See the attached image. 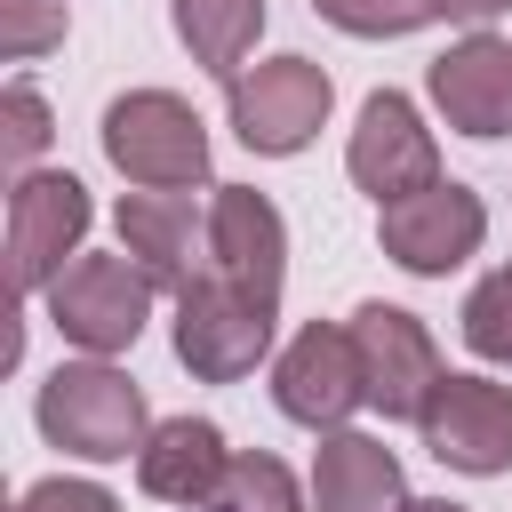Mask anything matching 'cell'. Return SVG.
<instances>
[{"label":"cell","mask_w":512,"mask_h":512,"mask_svg":"<svg viewBox=\"0 0 512 512\" xmlns=\"http://www.w3.org/2000/svg\"><path fill=\"white\" fill-rule=\"evenodd\" d=\"M32 416H40V440H48V448H64V456H80V464H128V456L152 440L144 384H136L128 368L96 360V352H80V360L48 368V384H40Z\"/></svg>","instance_id":"6da1fadb"},{"label":"cell","mask_w":512,"mask_h":512,"mask_svg":"<svg viewBox=\"0 0 512 512\" xmlns=\"http://www.w3.org/2000/svg\"><path fill=\"white\" fill-rule=\"evenodd\" d=\"M104 160L144 192L208 184V120L168 88H128L104 104Z\"/></svg>","instance_id":"7a4b0ae2"},{"label":"cell","mask_w":512,"mask_h":512,"mask_svg":"<svg viewBox=\"0 0 512 512\" xmlns=\"http://www.w3.org/2000/svg\"><path fill=\"white\" fill-rule=\"evenodd\" d=\"M152 296H160V288H152V272H144L128 248H120V256H88V248H80L40 304H48V328H56L72 352L112 360V352H128V344L144 336Z\"/></svg>","instance_id":"3957f363"},{"label":"cell","mask_w":512,"mask_h":512,"mask_svg":"<svg viewBox=\"0 0 512 512\" xmlns=\"http://www.w3.org/2000/svg\"><path fill=\"white\" fill-rule=\"evenodd\" d=\"M88 224H96V200L72 168H24L8 184V280H16V296H48L56 272L80 256Z\"/></svg>","instance_id":"277c9868"},{"label":"cell","mask_w":512,"mask_h":512,"mask_svg":"<svg viewBox=\"0 0 512 512\" xmlns=\"http://www.w3.org/2000/svg\"><path fill=\"white\" fill-rule=\"evenodd\" d=\"M232 136L264 160H296L320 128H328V104H336V80L312 64V56H272V64H248L232 88Z\"/></svg>","instance_id":"5b68a950"},{"label":"cell","mask_w":512,"mask_h":512,"mask_svg":"<svg viewBox=\"0 0 512 512\" xmlns=\"http://www.w3.org/2000/svg\"><path fill=\"white\" fill-rule=\"evenodd\" d=\"M376 240H384V256H392L400 272H416V280H448L464 256H480V240H488V208H480L472 184L432 176V184H416V192H400V200L376 208Z\"/></svg>","instance_id":"8992f818"},{"label":"cell","mask_w":512,"mask_h":512,"mask_svg":"<svg viewBox=\"0 0 512 512\" xmlns=\"http://www.w3.org/2000/svg\"><path fill=\"white\" fill-rule=\"evenodd\" d=\"M272 304L240 296L232 280L200 272L184 296H176V360L200 376V384H240L256 376V360L272 352Z\"/></svg>","instance_id":"52a82bcc"},{"label":"cell","mask_w":512,"mask_h":512,"mask_svg":"<svg viewBox=\"0 0 512 512\" xmlns=\"http://www.w3.org/2000/svg\"><path fill=\"white\" fill-rule=\"evenodd\" d=\"M272 400L288 424L304 432H344L352 408H368V368H360V344H352V320H312L296 328V344L280 352L272 368Z\"/></svg>","instance_id":"ba28073f"},{"label":"cell","mask_w":512,"mask_h":512,"mask_svg":"<svg viewBox=\"0 0 512 512\" xmlns=\"http://www.w3.org/2000/svg\"><path fill=\"white\" fill-rule=\"evenodd\" d=\"M352 344H360V368H368V408L392 416V424H416L440 392V344L416 312L400 304H360L352 312Z\"/></svg>","instance_id":"9c48e42d"},{"label":"cell","mask_w":512,"mask_h":512,"mask_svg":"<svg viewBox=\"0 0 512 512\" xmlns=\"http://www.w3.org/2000/svg\"><path fill=\"white\" fill-rule=\"evenodd\" d=\"M416 432H424V448L448 472L496 480V472H512V384H496V376H440V392L416 416Z\"/></svg>","instance_id":"30bf717a"},{"label":"cell","mask_w":512,"mask_h":512,"mask_svg":"<svg viewBox=\"0 0 512 512\" xmlns=\"http://www.w3.org/2000/svg\"><path fill=\"white\" fill-rule=\"evenodd\" d=\"M208 272L232 280L240 296L280 312V280H288V224L256 184H216L208 192Z\"/></svg>","instance_id":"8fae6325"},{"label":"cell","mask_w":512,"mask_h":512,"mask_svg":"<svg viewBox=\"0 0 512 512\" xmlns=\"http://www.w3.org/2000/svg\"><path fill=\"white\" fill-rule=\"evenodd\" d=\"M344 168H352V184L384 208V200H400V192H416V184L440 176V144H432L424 112H416L400 88H376V96L360 104L352 144H344Z\"/></svg>","instance_id":"7c38bea8"},{"label":"cell","mask_w":512,"mask_h":512,"mask_svg":"<svg viewBox=\"0 0 512 512\" xmlns=\"http://www.w3.org/2000/svg\"><path fill=\"white\" fill-rule=\"evenodd\" d=\"M424 88H432V104H440V120H448L456 136H480V144L512 136V40L464 32L456 48L432 56Z\"/></svg>","instance_id":"4fadbf2b"},{"label":"cell","mask_w":512,"mask_h":512,"mask_svg":"<svg viewBox=\"0 0 512 512\" xmlns=\"http://www.w3.org/2000/svg\"><path fill=\"white\" fill-rule=\"evenodd\" d=\"M120 248L152 272L160 296H184L208 272V208L192 192H128L120 200Z\"/></svg>","instance_id":"5bb4252c"},{"label":"cell","mask_w":512,"mask_h":512,"mask_svg":"<svg viewBox=\"0 0 512 512\" xmlns=\"http://www.w3.org/2000/svg\"><path fill=\"white\" fill-rule=\"evenodd\" d=\"M232 456L240 448H224V432L208 416H168L136 448V488L160 496V504H176V512H208L216 488H224V472H232Z\"/></svg>","instance_id":"9a60e30c"},{"label":"cell","mask_w":512,"mask_h":512,"mask_svg":"<svg viewBox=\"0 0 512 512\" xmlns=\"http://www.w3.org/2000/svg\"><path fill=\"white\" fill-rule=\"evenodd\" d=\"M312 504L320 512H408V480L400 456L376 432H320L312 448Z\"/></svg>","instance_id":"2e32d148"},{"label":"cell","mask_w":512,"mask_h":512,"mask_svg":"<svg viewBox=\"0 0 512 512\" xmlns=\"http://www.w3.org/2000/svg\"><path fill=\"white\" fill-rule=\"evenodd\" d=\"M168 16H176V40L192 48V64L208 80L232 88L248 72V48L264 32V0H168Z\"/></svg>","instance_id":"e0dca14e"},{"label":"cell","mask_w":512,"mask_h":512,"mask_svg":"<svg viewBox=\"0 0 512 512\" xmlns=\"http://www.w3.org/2000/svg\"><path fill=\"white\" fill-rule=\"evenodd\" d=\"M208 512H304V488H296V472H288L280 456H264V448H240Z\"/></svg>","instance_id":"ac0fdd59"},{"label":"cell","mask_w":512,"mask_h":512,"mask_svg":"<svg viewBox=\"0 0 512 512\" xmlns=\"http://www.w3.org/2000/svg\"><path fill=\"white\" fill-rule=\"evenodd\" d=\"M456 328H464V344H472L480 360L512 368V264H496L488 280H472V296H464Z\"/></svg>","instance_id":"d6986e66"},{"label":"cell","mask_w":512,"mask_h":512,"mask_svg":"<svg viewBox=\"0 0 512 512\" xmlns=\"http://www.w3.org/2000/svg\"><path fill=\"white\" fill-rule=\"evenodd\" d=\"M48 136H56V120H48L40 88H32V80H8V88H0V160L24 176V168L48 152Z\"/></svg>","instance_id":"ffe728a7"},{"label":"cell","mask_w":512,"mask_h":512,"mask_svg":"<svg viewBox=\"0 0 512 512\" xmlns=\"http://www.w3.org/2000/svg\"><path fill=\"white\" fill-rule=\"evenodd\" d=\"M64 32H72L64 0H0V56L8 64H32V56L64 48Z\"/></svg>","instance_id":"44dd1931"},{"label":"cell","mask_w":512,"mask_h":512,"mask_svg":"<svg viewBox=\"0 0 512 512\" xmlns=\"http://www.w3.org/2000/svg\"><path fill=\"white\" fill-rule=\"evenodd\" d=\"M336 32H352V40H400V32H416V24H432V8L424 0H312Z\"/></svg>","instance_id":"7402d4cb"},{"label":"cell","mask_w":512,"mask_h":512,"mask_svg":"<svg viewBox=\"0 0 512 512\" xmlns=\"http://www.w3.org/2000/svg\"><path fill=\"white\" fill-rule=\"evenodd\" d=\"M16 512H120V496L112 488H96V480H32L24 496H16Z\"/></svg>","instance_id":"603a6c76"},{"label":"cell","mask_w":512,"mask_h":512,"mask_svg":"<svg viewBox=\"0 0 512 512\" xmlns=\"http://www.w3.org/2000/svg\"><path fill=\"white\" fill-rule=\"evenodd\" d=\"M424 8H432V16H448V24H472V32H480V24H488V16H504L512 0H424Z\"/></svg>","instance_id":"cb8c5ba5"},{"label":"cell","mask_w":512,"mask_h":512,"mask_svg":"<svg viewBox=\"0 0 512 512\" xmlns=\"http://www.w3.org/2000/svg\"><path fill=\"white\" fill-rule=\"evenodd\" d=\"M408 512H464V504H448V496H408Z\"/></svg>","instance_id":"d4e9b609"}]
</instances>
